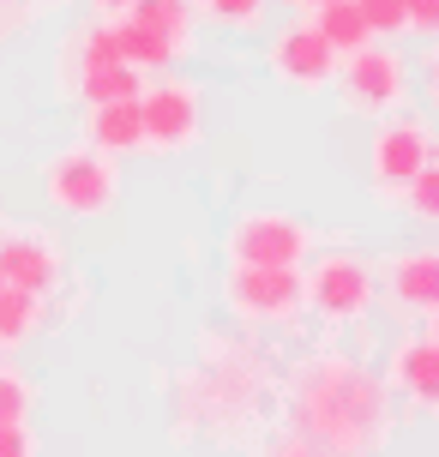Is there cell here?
Returning a JSON list of instances; mask_svg holds the SVG:
<instances>
[{
  "label": "cell",
  "instance_id": "ba28073f",
  "mask_svg": "<svg viewBox=\"0 0 439 457\" xmlns=\"http://www.w3.org/2000/svg\"><path fill=\"white\" fill-rule=\"evenodd\" d=\"M139 114H145V145L151 151H186V145H199V85L162 79V85L139 91Z\"/></svg>",
  "mask_w": 439,
  "mask_h": 457
},
{
  "label": "cell",
  "instance_id": "484cf974",
  "mask_svg": "<svg viewBox=\"0 0 439 457\" xmlns=\"http://www.w3.org/2000/svg\"><path fill=\"white\" fill-rule=\"evenodd\" d=\"M421 67H427V96H434V109H439V48L421 61Z\"/></svg>",
  "mask_w": 439,
  "mask_h": 457
},
{
  "label": "cell",
  "instance_id": "9a60e30c",
  "mask_svg": "<svg viewBox=\"0 0 439 457\" xmlns=\"http://www.w3.org/2000/svg\"><path fill=\"white\" fill-rule=\"evenodd\" d=\"M72 91L85 96V103H115V96H139V67H127V61H72Z\"/></svg>",
  "mask_w": 439,
  "mask_h": 457
},
{
  "label": "cell",
  "instance_id": "8992f818",
  "mask_svg": "<svg viewBox=\"0 0 439 457\" xmlns=\"http://www.w3.org/2000/svg\"><path fill=\"white\" fill-rule=\"evenodd\" d=\"M427 157H439V151H434V127L416 120V114H385L379 133H373V145H368V181H373V193H379L385 205H397L403 187L421 175V162H427Z\"/></svg>",
  "mask_w": 439,
  "mask_h": 457
},
{
  "label": "cell",
  "instance_id": "83f0119b",
  "mask_svg": "<svg viewBox=\"0 0 439 457\" xmlns=\"http://www.w3.org/2000/svg\"><path fill=\"white\" fill-rule=\"evenodd\" d=\"M295 6H301V12H319V6H325V0H295Z\"/></svg>",
  "mask_w": 439,
  "mask_h": 457
},
{
  "label": "cell",
  "instance_id": "7c38bea8",
  "mask_svg": "<svg viewBox=\"0 0 439 457\" xmlns=\"http://www.w3.org/2000/svg\"><path fill=\"white\" fill-rule=\"evenodd\" d=\"M0 283H12V289L43 301L48 289L61 283V259H54V247L37 241V235H12V241L0 247Z\"/></svg>",
  "mask_w": 439,
  "mask_h": 457
},
{
  "label": "cell",
  "instance_id": "d6986e66",
  "mask_svg": "<svg viewBox=\"0 0 439 457\" xmlns=\"http://www.w3.org/2000/svg\"><path fill=\"white\" fill-rule=\"evenodd\" d=\"M397 205L410 211L416 223H427V228H439V157H427L421 162V175L410 187H403V199Z\"/></svg>",
  "mask_w": 439,
  "mask_h": 457
},
{
  "label": "cell",
  "instance_id": "e0dca14e",
  "mask_svg": "<svg viewBox=\"0 0 439 457\" xmlns=\"http://www.w3.org/2000/svg\"><path fill=\"white\" fill-rule=\"evenodd\" d=\"M127 19H139V24H151V30L193 48V0H133Z\"/></svg>",
  "mask_w": 439,
  "mask_h": 457
},
{
  "label": "cell",
  "instance_id": "f546056e",
  "mask_svg": "<svg viewBox=\"0 0 439 457\" xmlns=\"http://www.w3.org/2000/svg\"><path fill=\"white\" fill-rule=\"evenodd\" d=\"M193 6H211V0H193Z\"/></svg>",
  "mask_w": 439,
  "mask_h": 457
},
{
  "label": "cell",
  "instance_id": "6da1fadb",
  "mask_svg": "<svg viewBox=\"0 0 439 457\" xmlns=\"http://www.w3.org/2000/svg\"><path fill=\"white\" fill-rule=\"evenodd\" d=\"M392 391L361 361L319 349L289 373V434L325 457H373L392 439Z\"/></svg>",
  "mask_w": 439,
  "mask_h": 457
},
{
  "label": "cell",
  "instance_id": "4fadbf2b",
  "mask_svg": "<svg viewBox=\"0 0 439 457\" xmlns=\"http://www.w3.org/2000/svg\"><path fill=\"white\" fill-rule=\"evenodd\" d=\"M91 145L109 151V157H127L145 145V114L139 96H115V103H96L91 109Z\"/></svg>",
  "mask_w": 439,
  "mask_h": 457
},
{
  "label": "cell",
  "instance_id": "52a82bcc",
  "mask_svg": "<svg viewBox=\"0 0 439 457\" xmlns=\"http://www.w3.org/2000/svg\"><path fill=\"white\" fill-rule=\"evenodd\" d=\"M313 228L289 211H247L229 228V265H307Z\"/></svg>",
  "mask_w": 439,
  "mask_h": 457
},
{
  "label": "cell",
  "instance_id": "603a6c76",
  "mask_svg": "<svg viewBox=\"0 0 439 457\" xmlns=\"http://www.w3.org/2000/svg\"><path fill=\"white\" fill-rule=\"evenodd\" d=\"M0 457H37V439L24 421H0Z\"/></svg>",
  "mask_w": 439,
  "mask_h": 457
},
{
  "label": "cell",
  "instance_id": "5b68a950",
  "mask_svg": "<svg viewBox=\"0 0 439 457\" xmlns=\"http://www.w3.org/2000/svg\"><path fill=\"white\" fill-rule=\"evenodd\" d=\"M307 277V307L331 325H355L373 313V295H379V277L368 271V259L355 253H319L313 265H301Z\"/></svg>",
  "mask_w": 439,
  "mask_h": 457
},
{
  "label": "cell",
  "instance_id": "ffe728a7",
  "mask_svg": "<svg viewBox=\"0 0 439 457\" xmlns=\"http://www.w3.org/2000/svg\"><path fill=\"white\" fill-rule=\"evenodd\" d=\"M361 6V19L373 24V37H403L410 30V6L403 0H355Z\"/></svg>",
  "mask_w": 439,
  "mask_h": 457
},
{
  "label": "cell",
  "instance_id": "cb8c5ba5",
  "mask_svg": "<svg viewBox=\"0 0 439 457\" xmlns=\"http://www.w3.org/2000/svg\"><path fill=\"white\" fill-rule=\"evenodd\" d=\"M403 6H410V30L439 43V0H403Z\"/></svg>",
  "mask_w": 439,
  "mask_h": 457
},
{
  "label": "cell",
  "instance_id": "4316f807",
  "mask_svg": "<svg viewBox=\"0 0 439 457\" xmlns=\"http://www.w3.org/2000/svg\"><path fill=\"white\" fill-rule=\"evenodd\" d=\"M96 12H127V6H133V0H91Z\"/></svg>",
  "mask_w": 439,
  "mask_h": 457
},
{
  "label": "cell",
  "instance_id": "f1b7e54d",
  "mask_svg": "<svg viewBox=\"0 0 439 457\" xmlns=\"http://www.w3.org/2000/svg\"><path fill=\"white\" fill-rule=\"evenodd\" d=\"M427 337H434V343H439V313H434V331H427Z\"/></svg>",
  "mask_w": 439,
  "mask_h": 457
},
{
  "label": "cell",
  "instance_id": "2e32d148",
  "mask_svg": "<svg viewBox=\"0 0 439 457\" xmlns=\"http://www.w3.org/2000/svg\"><path fill=\"white\" fill-rule=\"evenodd\" d=\"M313 30H319L337 54H355V48L373 43V24L361 19V6H355V0H325L319 12H313Z\"/></svg>",
  "mask_w": 439,
  "mask_h": 457
},
{
  "label": "cell",
  "instance_id": "5bb4252c",
  "mask_svg": "<svg viewBox=\"0 0 439 457\" xmlns=\"http://www.w3.org/2000/svg\"><path fill=\"white\" fill-rule=\"evenodd\" d=\"M109 30H115V48H120V61L127 67H175L186 54V43H175V37H162V30H151V24L139 19H127V12H115L109 19Z\"/></svg>",
  "mask_w": 439,
  "mask_h": 457
},
{
  "label": "cell",
  "instance_id": "3957f363",
  "mask_svg": "<svg viewBox=\"0 0 439 457\" xmlns=\"http://www.w3.org/2000/svg\"><path fill=\"white\" fill-rule=\"evenodd\" d=\"M331 85H337L349 114H373V120H385V114H397L410 103V67H403V54L379 48V37L368 48H355V54H337Z\"/></svg>",
  "mask_w": 439,
  "mask_h": 457
},
{
  "label": "cell",
  "instance_id": "7402d4cb",
  "mask_svg": "<svg viewBox=\"0 0 439 457\" xmlns=\"http://www.w3.org/2000/svg\"><path fill=\"white\" fill-rule=\"evenodd\" d=\"M205 12H211V19H223V24H259V19H265V0H211Z\"/></svg>",
  "mask_w": 439,
  "mask_h": 457
},
{
  "label": "cell",
  "instance_id": "30bf717a",
  "mask_svg": "<svg viewBox=\"0 0 439 457\" xmlns=\"http://www.w3.org/2000/svg\"><path fill=\"white\" fill-rule=\"evenodd\" d=\"M385 295H392L397 313H416V320H434L439 313V247H403L385 259Z\"/></svg>",
  "mask_w": 439,
  "mask_h": 457
},
{
  "label": "cell",
  "instance_id": "7a4b0ae2",
  "mask_svg": "<svg viewBox=\"0 0 439 457\" xmlns=\"http://www.w3.org/2000/svg\"><path fill=\"white\" fill-rule=\"evenodd\" d=\"M43 193H48V205L67 211V217H103V211L120 199V169H115L109 151L72 145V151H61V157H48Z\"/></svg>",
  "mask_w": 439,
  "mask_h": 457
},
{
  "label": "cell",
  "instance_id": "ac0fdd59",
  "mask_svg": "<svg viewBox=\"0 0 439 457\" xmlns=\"http://www.w3.org/2000/svg\"><path fill=\"white\" fill-rule=\"evenodd\" d=\"M37 320H43L37 295H24V289H12V283H0V343H24L30 331H37Z\"/></svg>",
  "mask_w": 439,
  "mask_h": 457
},
{
  "label": "cell",
  "instance_id": "d4e9b609",
  "mask_svg": "<svg viewBox=\"0 0 439 457\" xmlns=\"http://www.w3.org/2000/svg\"><path fill=\"white\" fill-rule=\"evenodd\" d=\"M259 457H325V452H313V445H301V439H283V445H265Z\"/></svg>",
  "mask_w": 439,
  "mask_h": 457
},
{
  "label": "cell",
  "instance_id": "44dd1931",
  "mask_svg": "<svg viewBox=\"0 0 439 457\" xmlns=\"http://www.w3.org/2000/svg\"><path fill=\"white\" fill-rule=\"evenodd\" d=\"M24 410H30V386L12 367H0V421H24Z\"/></svg>",
  "mask_w": 439,
  "mask_h": 457
},
{
  "label": "cell",
  "instance_id": "277c9868",
  "mask_svg": "<svg viewBox=\"0 0 439 457\" xmlns=\"http://www.w3.org/2000/svg\"><path fill=\"white\" fill-rule=\"evenodd\" d=\"M223 301L247 325H283L307 313V277H301V265H229Z\"/></svg>",
  "mask_w": 439,
  "mask_h": 457
},
{
  "label": "cell",
  "instance_id": "9c48e42d",
  "mask_svg": "<svg viewBox=\"0 0 439 457\" xmlns=\"http://www.w3.org/2000/svg\"><path fill=\"white\" fill-rule=\"evenodd\" d=\"M271 79L289 91H325L337 79V48L325 43L313 24H289L271 43Z\"/></svg>",
  "mask_w": 439,
  "mask_h": 457
},
{
  "label": "cell",
  "instance_id": "8fae6325",
  "mask_svg": "<svg viewBox=\"0 0 439 457\" xmlns=\"http://www.w3.org/2000/svg\"><path fill=\"white\" fill-rule=\"evenodd\" d=\"M397 397H410L421 415H439V343L434 337H403L385 361Z\"/></svg>",
  "mask_w": 439,
  "mask_h": 457
}]
</instances>
